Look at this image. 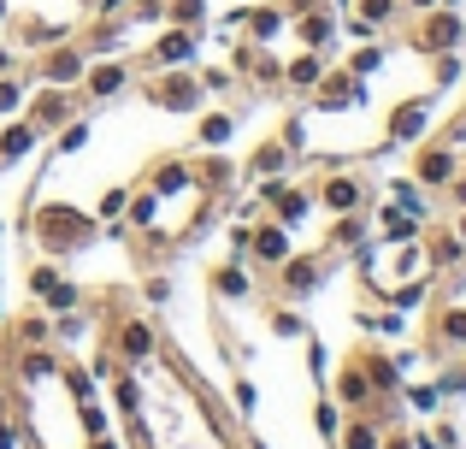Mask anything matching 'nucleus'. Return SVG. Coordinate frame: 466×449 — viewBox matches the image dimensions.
<instances>
[{
	"mask_svg": "<svg viewBox=\"0 0 466 449\" xmlns=\"http://www.w3.org/2000/svg\"><path fill=\"white\" fill-rule=\"evenodd\" d=\"M260 208L272 213V219L296 225V219H308L313 196H308V189H296V184H266V189H260Z\"/></svg>",
	"mask_w": 466,
	"mask_h": 449,
	"instance_id": "obj_11",
	"label": "nucleus"
},
{
	"mask_svg": "<svg viewBox=\"0 0 466 449\" xmlns=\"http://www.w3.org/2000/svg\"><path fill=\"white\" fill-rule=\"evenodd\" d=\"M455 148H443V142H437V148H425L420 160H413V184L420 189H443V184H455Z\"/></svg>",
	"mask_w": 466,
	"mask_h": 449,
	"instance_id": "obj_12",
	"label": "nucleus"
},
{
	"mask_svg": "<svg viewBox=\"0 0 466 449\" xmlns=\"http://www.w3.org/2000/svg\"><path fill=\"white\" fill-rule=\"evenodd\" d=\"M272 332H278V337H301V313L278 308V313H272Z\"/></svg>",
	"mask_w": 466,
	"mask_h": 449,
	"instance_id": "obj_27",
	"label": "nucleus"
},
{
	"mask_svg": "<svg viewBox=\"0 0 466 449\" xmlns=\"http://www.w3.org/2000/svg\"><path fill=\"white\" fill-rule=\"evenodd\" d=\"M437 403H443V391H437V384H420V391H408V408H420V414H437Z\"/></svg>",
	"mask_w": 466,
	"mask_h": 449,
	"instance_id": "obj_26",
	"label": "nucleus"
},
{
	"mask_svg": "<svg viewBox=\"0 0 466 449\" xmlns=\"http://www.w3.org/2000/svg\"><path fill=\"white\" fill-rule=\"evenodd\" d=\"M384 444V426L378 420H354L349 432H342V449H378Z\"/></svg>",
	"mask_w": 466,
	"mask_h": 449,
	"instance_id": "obj_21",
	"label": "nucleus"
},
{
	"mask_svg": "<svg viewBox=\"0 0 466 449\" xmlns=\"http://www.w3.org/2000/svg\"><path fill=\"white\" fill-rule=\"evenodd\" d=\"M6 438H12V426H6V408H0V449H12Z\"/></svg>",
	"mask_w": 466,
	"mask_h": 449,
	"instance_id": "obj_31",
	"label": "nucleus"
},
{
	"mask_svg": "<svg viewBox=\"0 0 466 449\" xmlns=\"http://www.w3.org/2000/svg\"><path fill=\"white\" fill-rule=\"evenodd\" d=\"M83 71H89V47L77 42H54L35 54V77L54 83V89H71V83H83Z\"/></svg>",
	"mask_w": 466,
	"mask_h": 449,
	"instance_id": "obj_5",
	"label": "nucleus"
},
{
	"mask_svg": "<svg viewBox=\"0 0 466 449\" xmlns=\"http://www.w3.org/2000/svg\"><path fill=\"white\" fill-rule=\"evenodd\" d=\"M83 142H89V125H77V118H71V125H66V137H59V148H66V154H77Z\"/></svg>",
	"mask_w": 466,
	"mask_h": 449,
	"instance_id": "obj_28",
	"label": "nucleus"
},
{
	"mask_svg": "<svg viewBox=\"0 0 466 449\" xmlns=\"http://www.w3.org/2000/svg\"><path fill=\"white\" fill-rule=\"evenodd\" d=\"M455 237H461V242H466V208H461V219H455Z\"/></svg>",
	"mask_w": 466,
	"mask_h": 449,
	"instance_id": "obj_32",
	"label": "nucleus"
},
{
	"mask_svg": "<svg viewBox=\"0 0 466 449\" xmlns=\"http://www.w3.org/2000/svg\"><path fill=\"white\" fill-rule=\"evenodd\" d=\"M201 18H207V0H166V24H183V30H195Z\"/></svg>",
	"mask_w": 466,
	"mask_h": 449,
	"instance_id": "obj_22",
	"label": "nucleus"
},
{
	"mask_svg": "<svg viewBox=\"0 0 466 449\" xmlns=\"http://www.w3.org/2000/svg\"><path fill=\"white\" fill-rule=\"evenodd\" d=\"M125 208H130V189H106V196H101V208H95V213H101L106 225H118V219H125Z\"/></svg>",
	"mask_w": 466,
	"mask_h": 449,
	"instance_id": "obj_25",
	"label": "nucleus"
},
{
	"mask_svg": "<svg viewBox=\"0 0 466 449\" xmlns=\"http://www.w3.org/2000/svg\"><path fill=\"white\" fill-rule=\"evenodd\" d=\"M360 272H366V290H372L378 301H390V308H413V301L431 290V278L443 272V266H437L431 242H420V237H396L390 249H372V242H366Z\"/></svg>",
	"mask_w": 466,
	"mask_h": 449,
	"instance_id": "obj_2",
	"label": "nucleus"
},
{
	"mask_svg": "<svg viewBox=\"0 0 466 449\" xmlns=\"http://www.w3.org/2000/svg\"><path fill=\"white\" fill-rule=\"evenodd\" d=\"M248 249H254V254H260V260L278 272V266L289 260V237H284V225H266V230H254V237H248Z\"/></svg>",
	"mask_w": 466,
	"mask_h": 449,
	"instance_id": "obj_17",
	"label": "nucleus"
},
{
	"mask_svg": "<svg viewBox=\"0 0 466 449\" xmlns=\"http://www.w3.org/2000/svg\"><path fill=\"white\" fill-rule=\"evenodd\" d=\"M213 296H218V301L248 296V272H242V266H218V272H213Z\"/></svg>",
	"mask_w": 466,
	"mask_h": 449,
	"instance_id": "obj_20",
	"label": "nucleus"
},
{
	"mask_svg": "<svg viewBox=\"0 0 466 449\" xmlns=\"http://www.w3.org/2000/svg\"><path fill=\"white\" fill-rule=\"evenodd\" d=\"M35 142H42V137H35V125H30V118H18V125H6V130H0V166H18L24 154L35 148Z\"/></svg>",
	"mask_w": 466,
	"mask_h": 449,
	"instance_id": "obj_16",
	"label": "nucleus"
},
{
	"mask_svg": "<svg viewBox=\"0 0 466 449\" xmlns=\"http://www.w3.org/2000/svg\"><path fill=\"white\" fill-rule=\"evenodd\" d=\"M284 166H289V142L278 137V142H260V154L248 160V172L254 178H272V172H284Z\"/></svg>",
	"mask_w": 466,
	"mask_h": 449,
	"instance_id": "obj_18",
	"label": "nucleus"
},
{
	"mask_svg": "<svg viewBox=\"0 0 466 449\" xmlns=\"http://www.w3.org/2000/svg\"><path fill=\"white\" fill-rule=\"evenodd\" d=\"M396 18H401V0H354L349 30H354V36H384Z\"/></svg>",
	"mask_w": 466,
	"mask_h": 449,
	"instance_id": "obj_14",
	"label": "nucleus"
},
{
	"mask_svg": "<svg viewBox=\"0 0 466 449\" xmlns=\"http://www.w3.org/2000/svg\"><path fill=\"white\" fill-rule=\"evenodd\" d=\"M130 77H137V71H130L125 59H101V66L83 71V89H89V101H113V95L125 89Z\"/></svg>",
	"mask_w": 466,
	"mask_h": 449,
	"instance_id": "obj_13",
	"label": "nucleus"
},
{
	"mask_svg": "<svg viewBox=\"0 0 466 449\" xmlns=\"http://www.w3.org/2000/svg\"><path fill=\"white\" fill-rule=\"evenodd\" d=\"M18 95H24V89H18V83H12V77H6V71H0V118H6V113H12V107H18Z\"/></svg>",
	"mask_w": 466,
	"mask_h": 449,
	"instance_id": "obj_30",
	"label": "nucleus"
},
{
	"mask_svg": "<svg viewBox=\"0 0 466 449\" xmlns=\"http://www.w3.org/2000/svg\"><path fill=\"white\" fill-rule=\"evenodd\" d=\"M366 196H372V184H366L360 172H325V184H319V201H325L330 213H360Z\"/></svg>",
	"mask_w": 466,
	"mask_h": 449,
	"instance_id": "obj_7",
	"label": "nucleus"
},
{
	"mask_svg": "<svg viewBox=\"0 0 466 449\" xmlns=\"http://www.w3.org/2000/svg\"><path fill=\"white\" fill-rule=\"evenodd\" d=\"M237 184L225 160H159L137 189H130L125 219L142 249H177L213 219L218 196Z\"/></svg>",
	"mask_w": 466,
	"mask_h": 449,
	"instance_id": "obj_1",
	"label": "nucleus"
},
{
	"mask_svg": "<svg viewBox=\"0 0 466 449\" xmlns=\"http://www.w3.org/2000/svg\"><path fill=\"white\" fill-rule=\"evenodd\" d=\"M319 278H325V249H319V254H308V260H296V254H289V260L278 266V284H284L289 296H308V290L319 284Z\"/></svg>",
	"mask_w": 466,
	"mask_h": 449,
	"instance_id": "obj_15",
	"label": "nucleus"
},
{
	"mask_svg": "<svg viewBox=\"0 0 466 449\" xmlns=\"http://www.w3.org/2000/svg\"><path fill=\"white\" fill-rule=\"evenodd\" d=\"M30 296L42 301L47 313H71L77 308V284H66V278H59V266H30Z\"/></svg>",
	"mask_w": 466,
	"mask_h": 449,
	"instance_id": "obj_8",
	"label": "nucleus"
},
{
	"mask_svg": "<svg viewBox=\"0 0 466 449\" xmlns=\"http://www.w3.org/2000/svg\"><path fill=\"white\" fill-rule=\"evenodd\" d=\"M425 130H431V95H420V101H401L396 113H390V148H396V142H420Z\"/></svg>",
	"mask_w": 466,
	"mask_h": 449,
	"instance_id": "obj_10",
	"label": "nucleus"
},
{
	"mask_svg": "<svg viewBox=\"0 0 466 449\" xmlns=\"http://www.w3.org/2000/svg\"><path fill=\"white\" fill-rule=\"evenodd\" d=\"M360 242H366V219H360V213H342V219L330 225L325 249H360Z\"/></svg>",
	"mask_w": 466,
	"mask_h": 449,
	"instance_id": "obj_19",
	"label": "nucleus"
},
{
	"mask_svg": "<svg viewBox=\"0 0 466 449\" xmlns=\"http://www.w3.org/2000/svg\"><path fill=\"white\" fill-rule=\"evenodd\" d=\"M35 125V137H54V130H66L71 118H77V95L54 89V83H42V89L30 95V113H24Z\"/></svg>",
	"mask_w": 466,
	"mask_h": 449,
	"instance_id": "obj_6",
	"label": "nucleus"
},
{
	"mask_svg": "<svg viewBox=\"0 0 466 449\" xmlns=\"http://www.w3.org/2000/svg\"><path fill=\"white\" fill-rule=\"evenodd\" d=\"M230 130H237V113H207V118H201V142H207V148L230 142Z\"/></svg>",
	"mask_w": 466,
	"mask_h": 449,
	"instance_id": "obj_23",
	"label": "nucleus"
},
{
	"mask_svg": "<svg viewBox=\"0 0 466 449\" xmlns=\"http://www.w3.org/2000/svg\"><path fill=\"white\" fill-rule=\"evenodd\" d=\"M384 54H390V47H384V42H372V47H360V54H354V59H349V71H354V77H372V71H378V66H384Z\"/></svg>",
	"mask_w": 466,
	"mask_h": 449,
	"instance_id": "obj_24",
	"label": "nucleus"
},
{
	"mask_svg": "<svg viewBox=\"0 0 466 449\" xmlns=\"http://www.w3.org/2000/svg\"><path fill=\"white\" fill-rule=\"evenodd\" d=\"M313 426H319V432H325V438H330V432L342 426V414H337V408H330V403H319V408H313Z\"/></svg>",
	"mask_w": 466,
	"mask_h": 449,
	"instance_id": "obj_29",
	"label": "nucleus"
},
{
	"mask_svg": "<svg viewBox=\"0 0 466 449\" xmlns=\"http://www.w3.org/2000/svg\"><path fill=\"white\" fill-rule=\"evenodd\" d=\"M95 237V219L83 208H66V201H47V208H35V242H42V254H71L77 242Z\"/></svg>",
	"mask_w": 466,
	"mask_h": 449,
	"instance_id": "obj_3",
	"label": "nucleus"
},
{
	"mask_svg": "<svg viewBox=\"0 0 466 449\" xmlns=\"http://www.w3.org/2000/svg\"><path fill=\"white\" fill-rule=\"evenodd\" d=\"M461 36H466L461 12L455 6H431V12H420V24L408 30V47H413V54H449Z\"/></svg>",
	"mask_w": 466,
	"mask_h": 449,
	"instance_id": "obj_4",
	"label": "nucleus"
},
{
	"mask_svg": "<svg viewBox=\"0 0 466 449\" xmlns=\"http://www.w3.org/2000/svg\"><path fill=\"white\" fill-rule=\"evenodd\" d=\"M113 355H125L130 367H142L148 355H159V332H154L148 320H125V325L113 332Z\"/></svg>",
	"mask_w": 466,
	"mask_h": 449,
	"instance_id": "obj_9",
	"label": "nucleus"
}]
</instances>
